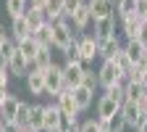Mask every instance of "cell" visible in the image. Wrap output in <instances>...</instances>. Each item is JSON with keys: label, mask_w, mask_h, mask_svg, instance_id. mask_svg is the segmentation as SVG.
<instances>
[{"label": "cell", "mask_w": 147, "mask_h": 132, "mask_svg": "<svg viewBox=\"0 0 147 132\" xmlns=\"http://www.w3.org/2000/svg\"><path fill=\"white\" fill-rule=\"evenodd\" d=\"M123 92H126V101H129V103H142V101L147 98V85L126 82V85H123Z\"/></svg>", "instance_id": "obj_17"}, {"label": "cell", "mask_w": 147, "mask_h": 132, "mask_svg": "<svg viewBox=\"0 0 147 132\" xmlns=\"http://www.w3.org/2000/svg\"><path fill=\"white\" fill-rule=\"evenodd\" d=\"M24 79H26V90L32 92V95H45V71L32 69Z\"/></svg>", "instance_id": "obj_14"}, {"label": "cell", "mask_w": 147, "mask_h": 132, "mask_svg": "<svg viewBox=\"0 0 147 132\" xmlns=\"http://www.w3.org/2000/svg\"><path fill=\"white\" fill-rule=\"evenodd\" d=\"M121 116H123L126 127H131V129H139V124L144 122V114H142L139 103H129V101L121 106Z\"/></svg>", "instance_id": "obj_8"}, {"label": "cell", "mask_w": 147, "mask_h": 132, "mask_svg": "<svg viewBox=\"0 0 147 132\" xmlns=\"http://www.w3.org/2000/svg\"><path fill=\"white\" fill-rule=\"evenodd\" d=\"M113 3H121V0H113Z\"/></svg>", "instance_id": "obj_50"}, {"label": "cell", "mask_w": 147, "mask_h": 132, "mask_svg": "<svg viewBox=\"0 0 147 132\" xmlns=\"http://www.w3.org/2000/svg\"><path fill=\"white\" fill-rule=\"evenodd\" d=\"M123 129H126V122H123L121 114H116V116L108 119V132H123Z\"/></svg>", "instance_id": "obj_34"}, {"label": "cell", "mask_w": 147, "mask_h": 132, "mask_svg": "<svg viewBox=\"0 0 147 132\" xmlns=\"http://www.w3.org/2000/svg\"><path fill=\"white\" fill-rule=\"evenodd\" d=\"M45 16H47V24H55V21H61V18H66L63 16V0H47Z\"/></svg>", "instance_id": "obj_26"}, {"label": "cell", "mask_w": 147, "mask_h": 132, "mask_svg": "<svg viewBox=\"0 0 147 132\" xmlns=\"http://www.w3.org/2000/svg\"><path fill=\"white\" fill-rule=\"evenodd\" d=\"M74 42H76V32H74V27H71V18L55 21L53 24V48H58V50L66 53Z\"/></svg>", "instance_id": "obj_2"}, {"label": "cell", "mask_w": 147, "mask_h": 132, "mask_svg": "<svg viewBox=\"0 0 147 132\" xmlns=\"http://www.w3.org/2000/svg\"><path fill=\"white\" fill-rule=\"evenodd\" d=\"M142 21H147V0H137V11H134Z\"/></svg>", "instance_id": "obj_39"}, {"label": "cell", "mask_w": 147, "mask_h": 132, "mask_svg": "<svg viewBox=\"0 0 147 132\" xmlns=\"http://www.w3.org/2000/svg\"><path fill=\"white\" fill-rule=\"evenodd\" d=\"M82 3H84V0H63V16H66V18H71V16H74V11H76Z\"/></svg>", "instance_id": "obj_35"}, {"label": "cell", "mask_w": 147, "mask_h": 132, "mask_svg": "<svg viewBox=\"0 0 147 132\" xmlns=\"http://www.w3.org/2000/svg\"><path fill=\"white\" fill-rule=\"evenodd\" d=\"M79 132H100V127H97V119H87L84 124H82V129Z\"/></svg>", "instance_id": "obj_41"}, {"label": "cell", "mask_w": 147, "mask_h": 132, "mask_svg": "<svg viewBox=\"0 0 147 132\" xmlns=\"http://www.w3.org/2000/svg\"><path fill=\"white\" fill-rule=\"evenodd\" d=\"M8 129H11V127H8V124H5L3 119H0V132H8Z\"/></svg>", "instance_id": "obj_47"}, {"label": "cell", "mask_w": 147, "mask_h": 132, "mask_svg": "<svg viewBox=\"0 0 147 132\" xmlns=\"http://www.w3.org/2000/svg\"><path fill=\"white\" fill-rule=\"evenodd\" d=\"M71 92H74V101H76L79 114H82V111H87V108L92 106V101H95V92H92V90H87L84 85H79L76 90H71Z\"/></svg>", "instance_id": "obj_18"}, {"label": "cell", "mask_w": 147, "mask_h": 132, "mask_svg": "<svg viewBox=\"0 0 147 132\" xmlns=\"http://www.w3.org/2000/svg\"><path fill=\"white\" fill-rule=\"evenodd\" d=\"M29 5H34V8H45L47 0H29Z\"/></svg>", "instance_id": "obj_44"}, {"label": "cell", "mask_w": 147, "mask_h": 132, "mask_svg": "<svg viewBox=\"0 0 147 132\" xmlns=\"http://www.w3.org/2000/svg\"><path fill=\"white\" fill-rule=\"evenodd\" d=\"M87 8L92 13V21H100L116 13V3L113 0H87Z\"/></svg>", "instance_id": "obj_7"}, {"label": "cell", "mask_w": 147, "mask_h": 132, "mask_svg": "<svg viewBox=\"0 0 147 132\" xmlns=\"http://www.w3.org/2000/svg\"><path fill=\"white\" fill-rule=\"evenodd\" d=\"M139 108H142V114H144V119H147V98H144V101L139 103Z\"/></svg>", "instance_id": "obj_46"}, {"label": "cell", "mask_w": 147, "mask_h": 132, "mask_svg": "<svg viewBox=\"0 0 147 132\" xmlns=\"http://www.w3.org/2000/svg\"><path fill=\"white\" fill-rule=\"evenodd\" d=\"M82 85H84L87 90H92V92H95V90L100 87V79H97V71H92V69H84V77H82Z\"/></svg>", "instance_id": "obj_32"}, {"label": "cell", "mask_w": 147, "mask_h": 132, "mask_svg": "<svg viewBox=\"0 0 147 132\" xmlns=\"http://www.w3.org/2000/svg\"><path fill=\"white\" fill-rule=\"evenodd\" d=\"M134 11H137V0H121V3H116V13H113V16H116V21L121 24L123 18L131 16Z\"/></svg>", "instance_id": "obj_29"}, {"label": "cell", "mask_w": 147, "mask_h": 132, "mask_svg": "<svg viewBox=\"0 0 147 132\" xmlns=\"http://www.w3.org/2000/svg\"><path fill=\"white\" fill-rule=\"evenodd\" d=\"M29 108L32 103H24L18 106V114H16V122H13V129H29Z\"/></svg>", "instance_id": "obj_31"}, {"label": "cell", "mask_w": 147, "mask_h": 132, "mask_svg": "<svg viewBox=\"0 0 147 132\" xmlns=\"http://www.w3.org/2000/svg\"><path fill=\"white\" fill-rule=\"evenodd\" d=\"M53 64H55V61H53V48H40L37 58L32 61V69H37V71H47ZM32 69H29V71H32Z\"/></svg>", "instance_id": "obj_22"}, {"label": "cell", "mask_w": 147, "mask_h": 132, "mask_svg": "<svg viewBox=\"0 0 147 132\" xmlns=\"http://www.w3.org/2000/svg\"><path fill=\"white\" fill-rule=\"evenodd\" d=\"M97 79H100V87L108 92V90H113V87L126 85V74H123L113 61H102L100 69H97Z\"/></svg>", "instance_id": "obj_1"}, {"label": "cell", "mask_w": 147, "mask_h": 132, "mask_svg": "<svg viewBox=\"0 0 147 132\" xmlns=\"http://www.w3.org/2000/svg\"><path fill=\"white\" fill-rule=\"evenodd\" d=\"M26 11H29V0H5V13L11 16V21L26 16Z\"/></svg>", "instance_id": "obj_25"}, {"label": "cell", "mask_w": 147, "mask_h": 132, "mask_svg": "<svg viewBox=\"0 0 147 132\" xmlns=\"http://www.w3.org/2000/svg\"><path fill=\"white\" fill-rule=\"evenodd\" d=\"M76 45H79L82 64H84V66L92 64V61L97 58V53H100V45H97V40H95V34H82V37H76Z\"/></svg>", "instance_id": "obj_4"}, {"label": "cell", "mask_w": 147, "mask_h": 132, "mask_svg": "<svg viewBox=\"0 0 147 132\" xmlns=\"http://www.w3.org/2000/svg\"><path fill=\"white\" fill-rule=\"evenodd\" d=\"M84 69H87L84 64H71V61L63 64V85H66V90H76L82 85Z\"/></svg>", "instance_id": "obj_5"}, {"label": "cell", "mask_w": 147, "mask_h": 132, "mask_svg": "<svg viewBox=\"0 0 147 132\" xmlns=\"http://www.w3.org/2000/svg\"><path fill=\"white\" fill-rule=\"evenodd\" d=\"M66 61H71V64H82V53H79V45L74 42L68 50H66Z\"/></svg>", "instance_id": "obj_36"}, {"label": "cell", "mask_w": 147, "mask_h": 132, "mask_svg": "<svg viewBox=\"0 0 147 132\" xmlns=\"http://www.w3.org/2000/svg\"><path fill=\"white\" fill-rule=\"evenodd\" d=\"M16 50L24 55V58L29 61V66H32V61L37 58V53H40V45L34 42V37H26V40H21V42H16Z\"/></svg>", "instance_id": "obj_21"}, {"label": "cell", "mask_w": 147, "mask_h": 132, "mask_svg": "<svg viewBox=\"0 0 147 132\" xmlns=\"http://www.w3.org/2000/svg\"><path fill=\"white\" fill-rule=\"evenodd\" d=\"M18 106H21V101H18L16 95H8L3 103H0V119H3L8 127H13L16 122V114H18Z\"/></svg>", "instance_id": "obj_12"}, {"label": "cell", "mask_w": 147, "mask_h": 132, "mask_svg": "<svg viewBox=\"0 0 147 132\" xmlns=\"http://www.w3.org/2000/svg\"><path fill=\"white\" fill-rule=\"evenodd\" d=\"M8 40H11V37H8V29L0 24V48H3V42H8Z\"/></svg>", "instance_id": "obj_43"}, {"label": "cell", "mask_w": 147, "mask_h": 132, "mask_svg": "<svg viewBox=\"0 0 147 132\" xmlns=\"http://www.w3.org/2000/svg\"><path fill=\"white\" fill-rule=\"evenodd\" d=\"M26 132H37V129H26Z\"/></svg>", "instance_id": "obj_49"}, {"label": "cell", "mask_w": 147, "mask_h": 132, "mask_svg": "<svg viewBox=\"0 0 147 132\" xmlns=\"http://www.w3.org/2000/svg\"><path fill=\"white\" fill-rule=\"evenodd\" d=\"M137 132H147V119H144V122L139 124V129H137Z\"/></svg>", "instance_id": "obj_48"}, {"label": "cell", "mask_w": 147, "mask_h": 132, "mask_svg": "<svg viewBox=\"0 0 147 132\" xmlns=\"http://www.w3.org/2000/svg\"><path fill=\"white\" fill-rule=\"evenodd\" d=\"M13 53H16V42H13V40L3 42V48H0V55H3V58H11Z\"/></svg>", "instance_id": "obj_37"}, {"label": "cell", "mask_w": 147, "mask_h": 132, "mask_svg": "<svg viewBox=\"0 0 147 132\" xmlns=\"http://www.w3.org/2000/svg\"><path fill=\"white\" fill-rule=\"evenodd\" d=\"M126 82H139V85H147V64H144V61L134 64V66H131V71H129V77H126Z\"/></svg>", "instance_id": "obj_30"}, {"label": "cell", "mask_w": 147, "mask_h": 132, "mask_svg": "<svg viewBox=\"0 0 147 132\" xmlns=\"http://www.w3.org/2000/svg\"><path fill=\"white\" fill-rule=\"evenodd\" d=\"M137 42L147 50V21H142V27H139V34H137Z\"/></svg>", "instance_id": "obj_38"}, {"label": "cell", "mask_w": 147, "mask_h": 132, "mask_svg": "<svg viewBox=\"0 0 147 132\" xmlns=\"http://www.w3.org/2000/svg\"><path fill=\"white\" fill-rule=\"evenodd\" d=\"M0 77H8V58L0 55Z\"/></svg>", "instance_id": "obj_42"}, {"label": "cell", "mask_w": 147, "mask_h": 132, "mask_svg": "<svg viewBox=\"0 0 147 132\" xmlns=\"http://www.w3.org/2000/svg\"><path fill=\"white\" fill-rule=\"evenodd\" d=\"M8 79H11V77H0V103L11 95V92H8Z\"/></svg>", "instance_id": "obj_40"}, {"label": "cell", "mask_w": 147, "mask_h": 132, "mask_svg": "<svg viewBox=\"0 0 147 132\" xmlns=\"http://www.w3.org/2000/svg\"><path fill=\"white\" fill-rule=\"evenodd\" d=\"M32 37L40 48H53V24H42L40 29L32 32Z\"/></svg>", "instance_id": "obj_24"}, {"label": "cell", "mask_w": 147, "mask_h": 132, "mask_svg": "<svg viewBox=\"0 0 147 132\" xmlns=\"http://www.w3.org/2000/svg\"><path fill=\"white\" fill-rule=\"evenodd\" d=\"M89 24H92V13H89L87 3H82L76 11H74V16H71V27L76 29V32H84Z\"/></svg>", "instance_id": "obj_16"}, {"label": "cell", "mask_w": 147, "mask_h": 132, "mask_svg": "<svg viewBox=\"0 0 147 132\" xmlns=\"http://www.w3.org/2000/svg\"><path fill=\"white\" fill-rule=\"evenodd\" d=\"M139 27H142V18H139L137 13L126 16L123 21H121V32L126 34V40H137V34H139Z\"/></svg>", "instance_id": "obj_19"}, {"label": "cell", "mask_w": 147, "mask_h": 132, "mask_svg": "<svg viewBox=\"0 0 147 132\" xmlns=\"http://www.w3.org/2000/svg\"><path fill=\"white\" fill-rule=\"evenodd\" d=\"M61 90H66V85H63V66L53 64L45 71V95H53L55 98Z\"/></svg>", "instance_id": "obj_3"}, {"label": "cell", "mask_w": 147, "mask_h": 132, "mask_svg": "<svg viewBox=\"0 0 147 132\" xmlns=\"http://www.w3.org/2000/svg\"><path fill=\"white\" fill-rule=\"evenodd\" d=\"M42 116H45V106L32 103V108H29V129L42 132Z\"/></svg>", "instance_id": "obj_28"}, {"label": "cell", "mask_w": 147, "mask_h": 132, "mask_svg": "<svg viewBox=\"0 0 147 132\" xmlns=\"http://www.w3.org/2000/svg\"><path fill=\"white\" fill-rule=\"evenodd\" d=\"M53 103L61 108V114H63V116L79 119V108H76V101H74V92H71V90H61L58 95L53 98Z\"/></svg>", "instance_id": "obj_6"}, {"label": "cell", "mask_w": 147, "mask_h": 132, "mask_svg": "<svg viewBox=\"0 0 147 132\" xmlns=\"http://www.w3.org/2000/svg\"><path fill=\"white\" fill-rule=\"evenodd\" d=\"M26 37H32V27L26 21V16L13 18V21H11V40L13 42H21V40H26Z\"/></svg>", "instance_id": "obj_15"}, {"label": "cell", "mask_w": 147, "mask_h": 132, "mask_svg": "<svg viewBox=\"0 0 147 132\" xmlns=\"http://www.w3.org/2000/svg\"><path fill=\"white\" fill-rule=\"evenodd\" d=\"M116 16H108V18H100V21H95V40L102 42V40H110V37H116Z\"/></svg>", "instance_id": "obj_11"}, {"label": "cell", "mask_w": 147, "mask_h": 132, "mask_svg": "<svg viewBox=\"0 0 147 132\" xmlns=\"http://www.w3.org/2000/svg\"><path fill=\"white\" fill-rule=\"evenodd\" d=\"M110 61H113V64H116V66H118V69H121V71L126 74V77H129V71H131V61L126 58L123 48H121V50H118V53H116V55H113V58H110Z\"/></svg>", "instance_id": "obj_33"}, {"label": "cell", "mask_w": 147, "mask_h": 132, "mask_svg": "<svg viewBox=\"0 0 147 132\" xmlns=\"http://www.w3.org/2000/svg\"><path fill=\"white\" fill-rule=\"evenodd\" d=\"M61 119H63V114H61V108L55 106V103L45 106V116H42V132H58V129H61Z\"/></svg>", "instance_id": "obj_10"}, {"label": "cell", "mask_w": 147, "mask_h": 132, "mask_svg": "<svg viewBox=\"0 0 147 132\" xmlns=\"http://www.w3.org/2000/svg\"><path fill=\"white\" fill-rule=\"evenodd\" d=\"M100 45V53H97V58H102V61H110L113 55L121 50V42H118V34L116 37H110V40H102V42H97Z\"/></svg>", "instance_id": "obj_20"}, {"label": "cell", "mask_w": 147, "mask_h": 132, "mask_svg": "<svg viewBox=\"0 0 147 132\" xmlns=\"http://www.w3.org/2000/svg\"><path fill=\"white\" fill-rule=\"evenodd\" d=\"M116 114H121V103L113 95H108V92L100 95V101H97V119H110Z\"/></svg>", "instance_id": "obj_9"}, {"label": "cell", "mask_w": 147, "mask_h": 132, "mask_svg": "<svg viewBox=\"0 0 147 132\" xmlns=\"http://www.w3.org/2000/svg\"><path fill=\"white\" fill-rule=\"evenodd\" d=\"M26 21H29L32 32H34V29H40L42 24H47V16H45V8H34V5H29V11H26Z\"/></svg>", "instance_id": "obj_27"}, {"label": "cell", "mask_w": 147, "mask_h": 132, "mask_svg": "<svg viewBox=\"0 0 147 132\" xmlns=\"http://www.w3.org/2000/svg\"><path fill=\"white\" fill-rule=\"evenodd\" d=\"M29 69H32V66H29V61H26L18 50L8 58V77H26Z\"/></svg>", "instance_id": "obj_13"}, {"label": "cell", "mask_w": 147, "mask_h": 132, "mask_svg": "<svg viewBox=\"0 0 147 132\" xmlns=\"http://www.w3.org/2000/svg\"><path fill=\"white\" fill-rule=\"evenodd\" d=\"M121 48H123V53H126V58L131 61V66H134V64H139V61L144 58V53H147L137 40H126V45H121Z\"/></svg>", "instance_id": "obj_23"}, {"label": "cell", "mask_w": 147, "mask_h": 132, "mask_svg": "<svg viewBox=\"0 0 147 132\" xmlns=\"http://www.w3.org/2000/svg\"><path fill=\"white\" fill-rule=\"evenodd\" d=\"M97 119V116H95ZM97 127H100V132H108V119H97Z\"/></svg>", "instance_id": "obj_45"}]
</instances>
